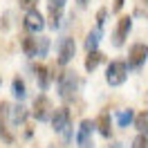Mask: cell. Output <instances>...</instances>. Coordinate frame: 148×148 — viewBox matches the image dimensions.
<instances>
[{"instance_id": "obj_1", "label": "cell", "mask_w": 148, "mask_h": 148, "mask_svg": "<svg viewBox=\"0 0 148 148\" xmlns=\"http://www.w3.org/2000/svg\"><path fill=\"white\" fill-rule=\"evenodd\" d=\"M76 90H79V76H76V72L67 70V72H63L58 76V92H61V97H63L65 101L74 99Z\"/></svg>"}, {"instance_id": "obj_2", "label": "cell", "mask_w": 148, "mask_h": 148, "mask_svg": "<svg viewBox=\"0 0 148 148\" xmlns=\"http://www.w3.org/2000/svg\"><path fill=\"white\" fill-rule=\"evenodd\" d=\"M126 76H128V63H123V61H112L108 65V70H106V81L112 85V88H117L126 81Z\"/></svg>"}, {"instance_id": "obj_3", "label": "cell", "mask_w": 148, "mask_h": 148, "mask_svg": "<svg viewBox=\"0 0 148 148\" xmlns=\"http://www.w3.org/2000/svg\"><path fill=\"white\" fill-rule=\"evenodd\" d=\"M148 58V45L146 43H135L128 49V67H141Z\"/></svg>"}, {"instance_id": "obj_4", "label": "cell", "mask_w": 148, "mask_h": 148, "mask_svg": "<svg viewBox=\"0 0 148 148\" xmlns=\"http://www.w3.org/2000/svg\"><path fill=\"white\" fill-rule=\"evenodd\" d=\"M130 29H132V18L130 16H121L119 23H117V29H114V34H112V45L114 47H121L126 43V36L130 34Z\"/></svg>"}, {"instance_id": "obj_5", "label": "cell", "mask_w": 148, "mask_h": 148, "mask_svg": "<svg viewBox=\"0 0 148 148\" xmlns=\"http://www.w3.org/2000/svg\"><path fill=\"white\" fill-rule=\"evenodd\" d=\"M52 126H54L56 132H65V137H70V110L67 108H56L54 114H52Z\"/></svg>"}, {"instance_id": "obj_6", "label": "cell", "mask_w": 148, "mask_h": 148, "mask_svg": "<svg viewBox=\"0 0 148 148\" xmlns=\"http://www.w3.org/2000/svg\"><path fill=\"white\" fill-rule=\"evenodd\" d=\"M92 130H94V123L90 119H83L81 121V126H79V132H76V144L81 148H92Z\"/></svg>"}, {"instance_id": "obj_7", "label": "cell", "mask_w": 148, "mask_h": 148, "mask_svg": "<svg viewBox=\"0 0 148 148\" xmlns=\"http://www.w3.org/2000/svg\"><path fill=\"white\" fill-rule=\"evenodd\" d=\"M34 117L38 121H47L52 117V101L47 99L45 94H40V97L34 99Z\"/></svg>"}, {"instance_id": "obj_8", "label": "cell", "mask_w": 148, "mask_h": 148, "mask_svg": "<svg viewBox=\"0 0 148 148\" xmlns=\"http://www.w3.org/2000/svg\"><path fill=\"white\" fill-rule=\"evenodd\" d=\"M23 25H25V29H27V32H34V34H36V32H40V29L45 27L43 14H40L38 9H29L27 14H25V23H23Z\"/></svg>"}, {"instance_id": "obj_9", "label": "cell", "mask_w": 148, "mask_h": 148, "mask_svg": "<svg viewBox=\"0 0 148 148\" xmlns=\"http://www.w3.org/2000/svg\"><path fill=\"white\" fill-rule=\"evenodd\" d=\"M74 52H76L74 40L72 38H63V40H61V47H58V65H67L74 58Z\"/></svg>"}, {"instance_id": "obj_10", "label": "cell", "mask_w": 148, "mask_h": 148, "mask_svg": "<svg viewBox=\"0 0 148 148\" xmlns=\"http://www.w3.org/2000/svg\"><path fill=\"white\" fill-rule=\"evenodd\" d=\"M94 128H99V132H101L103 137H110V135H112V121H110V117H108L106 112L99 114L97 121H94Z\"/></svg>"}, {"instance_id": "obj_11", "label": "cell", "mask_w": 148, "mask_h": 148, "mask_svg": "<svg viewBox=\"0 0 148 148\" xmlns=\"http://www.w3.org/2000/svg\"><path fill=\"white\" fill-rule=\"evenodd\" d=\"M103 61V54L99 52V49H94V52H88V56H85V70L88 72H94L97 67H99V63Z\"/></svg>"}, {"instance_id": "obj_12", "label": "cell", "mask_w": 148, "mask_h": 148, "mask_svg": "<svg viewBox=\"0 0 148 148\" xmlns=\"http://www.w3.org/2000/svg\"><path fill=\"white\" fill-rule=\"evenodd\" d=\"M34 74H36V81H38V85L45 90L47 85H49V70H47L45 65H34Z\"/></svg>"}, {"instance_id": "obj_13", "label": "cell", "mask_w": 148, "mask_h": 148, "mask_svg": "<svg viewBox=\"0 0 148 148\" xmlns=\"http://www.w3.org/2000/svg\"><path fill=\"white\" fill-rule=\"evenodd\" d=\"M135 128L139 130V135H146L148 137V110L139 112L137 117H135Z\"/></svg>"}, {"instance_id": "obj_14", "label": "cell", "mask_w": 148, "mask_h": 148, "mask_svg": "<svg viewBox=\"0 0 148 148\" xmlns=\"http://www.w3.org/2000/svg\"><path fill=\"white\" fill-rule=\"evenodd\" d=\"M9 119H11V123H23V121L27 119V110L23 106H14L11 112H9Z\"/></svg>"}, {"instance_id": "obj_15", "label": "cell", "mask_w": 148, "mask_h": 148, "mask_svg": "<svg viewBox=\"0 0 148 148\" xmlns=\"http://www.w3.org/2000/svg\"><path fill=\"white\" fill-rule=\"evenodd\" d=\"M23 52L27 56H36V38L34 36H23Z\"/></svg>"}, {"instance_id": "obj_16", "label": "cell", "mask_w": 148, "mask_h": 148, "mask_svg": "<svg viewBox=\"0 0 148 148\" xmlns=\"http://www.w3.org/2000/svg\"><path fill=\"white\" fill-rule=\"evenodd\" d=\"M99 38H101V29H94L88 34V40H85V47H88V52H94L97 49V43H99Z\"/></svg>"}, {"instance_id": "obj_17", "label": "cell", "mask_w": 148, "mask_h": 148, "mask_svg": "<svg viewBox=\"0 0 148 148\" xmlns=\"http://www.w3.org/2000/svg\"><path fill=\"white\" fill-rule=\"evenodd\" d=\"M0 137H2V141H7V144H11L14 141V135H11L9 126H7V121L0 117Z\"/></svg>"}, {"instance_id": "obj_18", "label": "cell", "mask_w": 148, "mask_h": 148, "mask_svg": "<svg viewBox=\"0 0 148 148\" xmlns=\"http://www.w3.org/2000/svg\"><path fill=\"white\" fill-rule=\"evenodd\" d=\"M11 90H14V97L23 99V97H25V81L16 76V79H14V83H11Z\"/></svg>"}, {"instance_id": "obj_19", "label": "cell", "mask_w": 148, "mask_h": 148, "mask_svg": "<svg viewBox=\"0 0 148 148\" xmlns=\"http://www.w3.org/2000/svg\"><path fill=\"white\" fill-rule=\"evenodd\" d=\"M47 47H49V40H47V38H36V56H45Z\"/></svg>"}, {"instance_id": "obj_20", "label": "cell", "mask_w": 148, "mask_h": 148, "mask_svg": "<svg viewBox=\"0 0 148 148\" xmlns=\"http://www.w3.org/2000/svg\"><path fill=\"white\" fill-rule=\"evenodd\" d=\"M117 121H119V126H128L130 121H132V110H121Z\"/></svg>"}, {"instance_id": "obj_21", "label": "cell", "mask_w": 148, "mask_h": 148, "mask_svg": "<svg viewBox=\"0 0 148 148\" xmlns=\"http://www.w3.org/2000/svg\"><path fill=\"white\" fill-rule=\"evenodd\" d=\"M132 148H148V137L146 135H137L132 139Z\"/></svg>"}, {"instance_id": "obj_22", "label": "cell", "mask_w": 148, "mask_h": 148, "mask_svg": "<svg viewBox=\"0 0 148 148\" xmlns=\"http://www.w3.org/2000/svg\"><path fill=\"white\" fill-rule=\"evenodd\" d=\"M106 16H108V9L106 7H101V9L97 11V29L103 27V23H106Z\"/></svg>"}, {"instance_id": "obj_23", "label": "cell", "mask_w": 148, "mask_h": 148, "mask_svg": "<svg viewBox=\"0 0 148 148\" xmlns=\"http://www.w3.org/2000/svg\"><path fill=\"white\" fill-rule=\"evenodd\" d=\"M36 2H38V0H20V5H23V7H29V9H34Z\"/></svg>"}, {"instance_id": "obj_24", "label": "cell", "mask_w": 148, "mask_h": 148, "mask_svg": "<svg viewBox=\"0 0 148 148\" xmlns=\"http://www.w3.org/2000/svg\"><path fill=\"white\" fill-rule=\"evenodd\" d=\"M123 7V0H114V5H112V11H121Z\"/></svg>"}, {"instance_id": "obj_25", "label": "cell", "mask_w": 148, "mask_h": 148, "mask_svg": "<svg viewBox=\"0 0 148 148\" xmlns=\"http://www.w3.org/2000/svg\"><path fill=\"white\" fill-rule=\"evenodd\" d=\"M79 5H81V7H85V5H88V0H79Z\"/></svg>"}, {"instance_id": "obj_26", "label": "cell", "mask_w": 148, "mask_h": 148, "mask_svg": "<svg viewBox=\"0 0 148 148\" xmlns=\"http://www.w3.org/2000/svg\"><path fill=\"white\" fill-rule=\"evenodd\" d=\"M144 5H148V0H144Z\"/></svg>"}]
</instances>
